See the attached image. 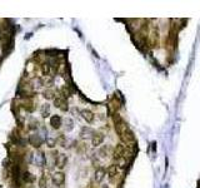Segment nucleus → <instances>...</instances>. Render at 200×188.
Segmentation results:
<instances>
[{
	"instance_id": "obj_15",
	"label": "nucleus",
	"mask_w": 200,
	"mask_h": 188,
	"mask_svg": "<svg viewBox=\"0 0 200 188\" xmlns=\"http://www.w3.org/2000/svg\"><path fill=\"white\" fill-rule=\"evenodd\" d=\"M43 96H44V98L45 99H54L56 96H55V92L51 88H48V89H45L44 90V93H43Z\"/></svg>"
},
{
	"instance_id": "obj_13",
	"label": "nucleus",
	"mask_w": 200,
	"mask_h": 188,
	"mask_svg": "<svg viewBox=\"0 0 200 188\" xmlns=\"http://www.w3.org/2000/svg\"><path fill=\"white\" fill-rule=\"evenodd\" d=\"M114 151L109 147V145H104V147L99 151V154H100V157H103V158H105V157H108V155H110L111 153H113Z\"/></svg>"
},
{
	"instance_id": "obj_8",
	"label": "nucleus",
	"mask_w": 200,
	"mask_h": 188,
	"mask_svg": "<svg viewBox=\"0 0 200 188\" xmlns=\"http://www.w3.org/2000/svg\"><path fill=\"white\" fill-rule=\"evenodd\" d=\"M40 71H41V75L43 77H48L50 74H53V71H51V65L49 64V63H44V64H41L40 65Z\"/></svg>"
},
{
	"instance_id": "obj_12",
	"label": "nucleus",
	"mask_w": 200,
	"mask_h": 188,
	"mask_svg": "<svg viewBox=\"0 0 200 188\" xmlns=\"http://www.w3.org/2000/svg\"><path fill=\"white\" fill-rule=\"evenodd\" d=\"M81 116H83V118L85 119L88 123H91V122L94 120V114H93V112H90V110H88V109H83V110H81Z\"/></svg>"
},
{
	"instance_id": "obj_5",
	"label": "nucleus",
	"mask_w": 200,
	"mask_h": 188,
	"mask_svg": "<svg viewBox=\"0 0 200 188\" xmlns=\"http://www.w3.org/2000/svg\"><path fill=\"white\" fill-rule=\"evenodd\" d=\"M108 108H109V112H110L111 114H115V113L119 110V108H120V102H119L117 98L111 99L110 103H109V106H108Z\"/></svg>"
},
{
	"instance_id": "obj_6",
	"label": "nucleus",
	"mask_w": 200,
	"mask_h": 188,
	"mask_svg": "<svg viewBox=\"0 0 200 188\" xmlns=\"http://www.w3.org/2000/svg\"><path fill=\"white\" fill-rule=\"evenodd\" d=\"M104 141V134L103 133H94L93 138H91V144L94 147H99Z\"/></svg>"
},
{
	"instance_id": "obj_1",
	"label": "nucleus",
	"mask_w": 200,
	"mask_h": 188,
	"mask_svg": "<svg viewBox=\"0 0 200 188\" xmlns=\"http://www.w3.org/2000/svg\"><path fill=\"white\" fill-rule=\"evenodd\" d=\"M119 135H120V138H121V141H123L124 143H134V142H135V137H134L133 132H131L129 128L124 129Z\"/></svg>"
},
{
	"instance_id": "obj_4",
	"label": "nucleus",
	"mask_w": 200,
	"mask_h": 188,
	"mask_svg": "<svg viewBox=\"0 0 200 188\" xmlns=\"http://www.w3.org/2000/svg\"><path fill=\"white\" fill-rule=\"evenodd\" d=\"M28 142L33 145V147H35V148H39L41 144H43V138L40 137V135H38V134H31L30 137L28 138Z\"/></svg>"
},
{
	"instance_id": "obj_9",
	"label": "nucleus",
	"mask_w": 200,
	"mask_h": 188,
	"mask_svg": "<svg viewBox=\"0 0 200 188\" xmlns=\"http://www.w3.org/2000/svg\"><path fill=\"white\" fill-rule=\"evenodd\" d=\"M105 173H107V171H105V169L103 168V167H99V168L95 171V182L100 183V182L104 179Z\"/></svg>"
},
{
	"instance_id": "obj_3",
	"label": "nucleus",
	"mask_w": 200,
	"mask_h": 188,
	"mask_svg": "<svg viewBox=\"0 0 200 188\" xmlns=\"http://www.w3.org/2000/svg\"><path fill=\"white\" fill-rule=\"evenodd\" d=\"M51 181H53V183H54L55 186L64 184V182H65V174L63 173V172H55L54 174L51 176Z\"/></svg>"
},
{
	"instance_id": "obj_7",
	"label": "nucleus",
	"mask_w": 200,
	"mask_h": 188,
	"mask_svg": "<svg viewBox=\"0 0 200 188\" xmlns=\"http://www.w3.org/2000/svg\"><path fill=\"white\" fill-rule=\"evenodd\" d=\"M61 124H63V120H61V117L59 116H53L50 118V125L53 127V129H59L61 127Z\"/></svg>"
},
{
	"instance_id": "obj_17",
	"label": "nucleus",
	"mask_w": 200,
	"mask_h": 188,
	"mask_svg": "<svg viewBox=\"0 0 200 188\" xmlns=\"http://www.w3.org/2000/svg\"><path fill=\"white\" fill-rule=\"evenodd\" d=\"M46 144H48L49 148H53V147H55L56 141H55V139H51V138H48V139H46Z\"/></svg>"
},
{
	"instance_id": "obj_16",
	"label": "nucleus",
	"mask_w": 200,
	"mask_h": 188,
	"mask_svg": "<svg viewBox=\"0 0 200 188\" xmlns=\"http://www.w3.org/2000/svg\"><path fill=\"white\" fill-rule=\"evenodd\" d=\"M39 187L40 188H48V177L45 174H43L39 179Z\"/></svg>"
},
{
	"instance_id": "obj_10",
	"label": "nucleus",
	"mask_w": 200,
	"mask_h": 188,
	"mask_svg": "<svg viewBox=\"0 0 200 188\" xmlns=\"http://www.w3.org/2000/svg\"><path fill=\"white\" fill-rule=\"evenodd\" d=\"M68 162V158H66V155L65 154H59L58 155V159H56V167L58 168H64L65 164Z\"/></svg>"
},
{
	"instance_id": "obj_2",
	"label": "nucleus",
	"mask_w": 200,
	"mask_h": 188,
	"mask_svg": "<svg viewBox=\"0 0 200 188\" xmlns=\"http://www.w3.org/2000/svg\"><path fill=\"white\" fill-rule=\"evenodd\" d=\"M54 106H55L56 108H60L63 112H66V110L69 109L66 99H64V98L60 97V96H56V97L54 98Z\"/></svg>"
},
{
	"instance_id": "obj_18",
	"label": "nucleus",
	"mask_w": 200,
	"mask_h": 188,
	"mask_svg": "<svg viewBox=\"0 0 200 188\" xmlns=\"http://www.w3.org/2000/svg\"><path fill=\"white\" fill-rule=\"evenodd\" d=\"M56 142H59L61 145H63V144H65V138H64V135H63V134H59V137H58Z\"/></svg>"
},
{
	"instance_id": "obj_11",
	"label": "nucleus",
	"mask_w": 200,
	"mask_h": 188,
	"mask_svg": "<svg viewBox=\"0 0 200 188\" xmlns=\"http://www.w3.org/2000/svg\"><path fill=\"white\" fill-rule=\"evenodd\" d=\"M80 135H81V138H93V135H94V131L89 127H85V128H83L81 132H80Z\"/></svg>"
},
{
	"instance_id": "obj_14",
	"label": "nucleus",
	"mask_w": 200,
	"mask_h": 188,
	"mask_svg": "<svg viewBox=\"0 0 200 188\" xmlns=\"http://www.w3.org/2000/svg\"><path fill=\"white\" fill-rule=\"evenodd\" d=\"M40 113H41V116H43V118H46L50 116V106L48 103L43 104L41 106V109H40Z\"/></svg>"
}]
</instances>
